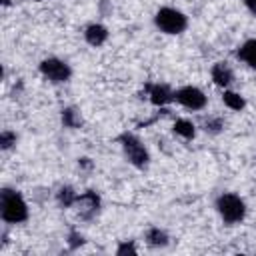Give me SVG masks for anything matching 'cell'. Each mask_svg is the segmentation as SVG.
<instances>
[{
	"mask_svg": "<svg viewBox=\"0 0 256 256\" xmlns=\"http://www.w3.org/2000/svg\"><path fill=\"white\" fill-rule=\"evenodd\" d=\"M210 78L216 86H220L224 90L234 82V70L230 68L228 62H214L210 68Z\"/></svg>",
	"mask_w": 256,
	"mask_h": 256,
	"instance_id": "cell-9",
	"label": "cell"
},
{
	"mask_svg": "<svg viewBox=\"0 0 256 256\" xmlns=\"http://www.w3.org/2000/svg\"><path fill=\"white\" fill-rule=\"evenodd\" d=\"M222 102H224L226 108H230V110H234V112H240V110L246 108L244 96L238 94V92H234V90H230V88H224V90H222Z\"/></svg>",
	"mask_w": 256,
	"mask_h": 256,
	"instance_id": "cell-15",
	"label": "cell"
},
{
	"mask_svg": "<svg viewBox=\"0 0 256 256\" xmlns=\"http://www.w3.org/2000/svg\"><path fill=\"white\" fill-rule=\"evenodd\" d=\"M114 252H116V256H124V254H136L138 248H136L134 240H122V242L116 246Z\"/></svg>",
	"mask_w": 256,
	"mask_h": 256,
	"instance_id": "cell-20",
	"label": "cell"
},
{
	"mask_svg": "<svg viewBox=\"0 0 256 256\" xmlns=\"http://www.w3.org/2000/svg\"><path fill=\"white\" fill-rule=\"evenodd\" d=\"M66 240H68V248H70V250H78V248L86 242V240H84V236H82L76 228H70V232H68V238H66Z\"/></svg>",
	"mask_w": 256,
	"mask_h": 256,
	"instance_id": "cell-19",
	"label": "cell"
},
{
	"mask_svg": "<svg viewBox=\"0 0 256 256\" xmlns=\"http://www.w3.org/2000/svg\"><path fill=\"white\" fill-rule=\"evenodd\" d=\"M32 2H44V0H32Z\"/></svg>",
	"mask_w": 256,
	"mask_h": 256,
	"instance_id": "cell-24",
	"label": "cell"
},
{
	"mask_svg": "<svg viewBox=\"0 0 256 256\" xmlns=\"http://www.w3.org/2000/svg\"><path fill=\"white\" fill-rule=\"evenodd\" d=\"M40 74L50 82V84H66L72 78V66L56 56H48L38 64Z\"/></svg>",
	"mask_w": 256,
	"mask_h": 256,
	"instance_id": "cell-5",
	"label": "cell"
},
{
	"mask_svg": "<svg viewBox=\"0 0 256 256\" xmlns=\"http://www.w3.org/2000/svg\"><path fill=\"white\" fill-rule=\"evenodd\" d=\"M242 2H244L246 10H248L250 14H254V16H256V0H242Z\"/></svg>",
	"mask_w": 256,
	"mask_h": 256,
	"instance_id": "cell-21",
	"label": "cell"
},
{
	"mask_svg": "<svg viewBox=\"0 0 256 256\" xmlns=\"http://www.w3.org/2000/svg\"><path fill=\"white\" fill-rule=\"evenodd\" d=\"M30 216L24 196L8 186L0 188V218L4 224H22Z\"/></svg>",
	"mask_w": 256,
	"mask_h": 256,
	"instance_id": "cell-1",
	"label": "cell"
},
{
	"mask_svg": "<svg viewBox=\"0 0 256 256\" xmlns=\"http://www.w3.org/2000/svg\"><path fill=\"white\" fill-rule=\"evenodd\" d=\"M214 208L226 226L240 224L246 218V202H244V198H240L234 192H222L216 198Z\"/></svg>",
	"mask_w": 256,
	"mask_h": 256,
	"instance_id": "cell-3",
	"label": "cell"
},
{
	"mask_svg": "<svg viewBox=\"0 0 256 256\" xmlns=\"http://www.w3.org/2000/svg\"><path fill=\"white\" fill-rule=\"evenodd\" d=\"M108 36H110L108 28L104 24H100V22H92V24H88L84 28V40H86V44H90L94 48H100L108 40Z\"/></svg>",
	"mask_w": 256,
	"mask_h": 256,
	"instance_id": "cell-10",
	"label": "cell"
},
{
	"mask_svg": "<svg viewBox=\"0 0 256 256\" xmlns=\"http://www.w3.org/2000/svg\"><path fill=\"white\" fill-rule=\"evenodd\" d=\"M172 132H174L176 136L184 138L186 142H190V140H194V136H196V124H194L192 120H188V118H178V120H174Z\"/></svg>",
	"mask_w": 256,
	"mask_h": 256,
	"instance_id": "cell-14",
	"label": "cell"
},
{
	"mask_svg": "<svg viewBox=\"0 0 256 256\" xmlns=\"http://www.w3.org/2000/svg\"><path fill=\"white\" fill-rule=\"evenodd\" d=\"M144 90H146V96H148L150 104L156 106V108H166L168 104L174 102V90L168 84L148 82V84H144Z\"/></svg>",
	"mask_w": 256,
	"mask_h": 256,
	"instance_id": "cell-8",
	"label": "cell"
},
{
	"mask_svg": "<svg viewBox=\"0 0 256 256\" xmlns=\"http://www.w3.org/2000/svg\"><path fill=\"white\" fill-rule=\"evenodd\" d=\"M154 26L168 36H178L188 28V16L172 6H162L154 14Z\"/></svg>",
	"mask_w": 256,
	"mask_h": 256,
	"instance_id": "cell-4",
	"label": "cell"
},
{
	"mask_svg": "<svg viewBox=\"0 0 256 256\" xmlns=\"http://www.w3.org/2000/svg\"><path fill=\"white\" fill-rule=\"evenodd\" d=\"M174 102L184 106L186 110H192V112H198V110H204L206 104H208V96L204 94V90H200L198 86H180L174 90Z\"/></svg>",
	"mask_w": 256,
	"mask_h": 256,
	"instance_id": "cell-7",
	"label": "cell"
},
{
	"mask_svg": "<svg viewBox=\"0 0 256 256\" xmlns=\"http://www.w3.org/2000/svg\"><path fill=\"white\" fill-rule=\"evenodd\" d=\"M116 140H118V144L122 146V152H124L126 160H128L134 168L146 170V168L150 166V152H148V148L142 144V140H140L134 132L124 130V132H120V134L116 136Z\"/></svg>",
	"mask_w": 256,
	"mask_h": 256,
	"instance_id": "cell-2",
	"label": "cell"
},
{
	"mask_svg": "<svg viewBox=\"0 0 256 256\" xmlns=\"http://www.w3.org/2000/svg\"><path fill=\"white\" fill-rule=\"evenodd\" d=\"M224 128H226V122H224L222 116H208V118L202 120V130H204L206 134L216 136V134H220Z\"/></svg>",
	"mask_w": 256,
	"mask_h": 256,
	"instance_id": "cell-17",
	"label": "cell"
},
{
	"mask_svg": "<svg viewBox=\"0 0 256 256\" xmlns=\"http://www.w3.org/2000/svg\"><path fill=\"white\" fill-rule=\"evenodd\" d=\"M234 54H236V58H238L240 62H244L248 68L256 70V38L244 40V42L238 46V50H236Z\"/></svg>",
	"mask_w": 256,
	"mask_h": 256,
	"instance_id": "cell-11",
	"label": "cell"
},
{
	"mask_svg": "<svg viewBox=\"0 0 256 256\" xmlns=\"http://www.w3.org/2000/svg\"><path fill=\"white\" fill-rule=\"evenodd\" d=\"M76 198H78V192H76L70 184L60 186V188H58V192H56V202H58V206H60V208H74Z\"/></svg>",
	"mask_w": 256,
	"mask_h": 256,
	"instance_id": "cell-16",
	"label": "cell"
},
{
	"mask_svg": "<svg viewBox=\"0 0 256 256\" xmlns=\"http://www.w3.org/2000/svg\"><path fill=\"white\" fill-rule=\"evenodd\" d=\"M0 4L6 8V6H10V4H12V0H0Z\"/></svg>",
	"mask_w": 256,
	"mask_h": 256,
	"instance_id": "cell-23",
	"label": "cell"
},
{
	"mask_svg": "<svg viewBox=\"0 0 256 256\" xmlns=\"http://www.w3.org/2000/svg\"><path fill=\"white\" fill-rule=\"evenodd\" d=\"M78 166L80 168H92V160L90 158H80L78 160Z\"/></svg>",
	"mask_w": 256,
	"mask_h": 256,
	"instance_id": "cell-22",
	"label": "cell"
},
{
	"mask_svg": "<svg viewBox=\"0 0 256 256\" xmlns=\"http://www.w3.org/2000/svg\"><path fill=\"white\" fill-rule=\"evenodd\" d=\"M18 142V136H16V132H12V130H2L0 132V150H10L14 144Z\"/></svg>",
	"mask_w": 256,
	"mask_h": 256,
	"instance_id": "cell-18",
	"label": "cell"
},
{
	"mask_svg": "<svg viewBox=\"0 0 256 256\" xmlns=\"http://www.w3.org/2000/svg\"><path fill=\"white\" fill-rule=\"evenodd\" d=\"M144 240H146V244H148L150 248H166L168 242H170V236H168V232H166L164 228H160V226H150V228H146V232H144Z\"/></svg>",
	"mask_w": 256,
	"mask_h": 256,
	"instance_id": "cell-12",
	"label": "cell"
},
{
	"mask_svg": "<svg viewBox=\"0 0 256 256\" xmlns=\"http://www.w3.org/2000/svg\"><path fill=\"white\" fill-rule=\"evenodd\" d=\"M100 208H102V198H100V194L96 190L80 192L78 198H76V204H74L76 216L82 222H92L100 214Z\"/></svg>",
	"mask_w": 256,
	"mask_h": 256,
	"instance_id": "cell-6",
	"label": "cell"
},
{
	"mask_svg": "<svg viewBox=\"0 0 256 256\" xmlns=\"http://www.w3.org/2000/svg\"><path fill=\"white\" fill-rule=\"evenodd\" d=\"M60 120H62V126H64V128H70V130H78V128H82V124H84V118H82V114H80V110H78L76 106H66V108H62Z\"/></svg>",
	"mask_w": 256,
	"mask_h": 256,
	"instance_id": "cell-13",
	"label": "cell"
}]
</instances>
